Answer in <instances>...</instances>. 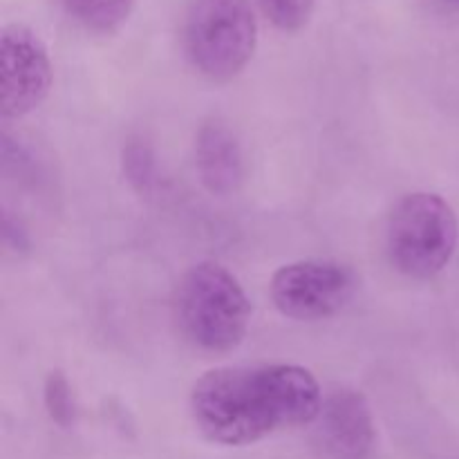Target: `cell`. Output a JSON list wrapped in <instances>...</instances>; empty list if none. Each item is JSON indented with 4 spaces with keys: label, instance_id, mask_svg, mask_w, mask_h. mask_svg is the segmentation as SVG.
<instances>
[{
    "label": "cell",
    "instance_id": "obj_1",
    "mask_svg": "<svg viewBox=\"0 0 459 459\" xmlns=\"http://www.w3.org/2000/svg\"><path fill=\"white\" fill-rule=\"evenodd\" d=\"M323 393L303 366H222L195 381L188 408L197 430L222 446H249L316 421Z\"/></svg>",
    "mask_w": 459,
    "mask_h": 459
},
{
    "label": "cell",
    "instance_id": "obj_2",
    "mask_svg": "<svg viewBox=\"0 0 459 459\" xmlns=\"http://www.w3.org/2000/svg\"><path fill=\"white\" fill-rule=\"evenodd\" d=\"M175 318L188 343L204 352H231L249 330L251 303L240 281L218 263L188 269L175 291Z\"/></svg>",
    "mask_w": 459,
    "mask_h": 459
},
{
    "label": "cell",
    "instance_id": "obj_3",
    "mask_svg": "<svg viewBox=\"0 0 459 459\" xmlns=\"http://www.w3.org/2000/svg\"><path fill=\"white\" fill-rule=\"evenodd\" d=\"M258 18L249 0H193L184 18V49L211 81H231L255 54Z\"/></svg>",
    "mask_w": 459,
    "mask_h": 459
},
{
    "label": "cell",
    "instance_id": "obj_4",
    "mask_svg": "<svg viewBox=\"0 0 459 459\" xmlns=\"http://www.w3.org/2000/svg\"><path fill=\"white\" fill-rule=\"evenodd\" d=\"M457 242V215L437 193H408L390 213L388 255L403 276H437L455 255Z\"/></svg>",
    "mask_w": 459,
    "mask_h": 459
},
{
    "label": "cell",
    "instance_id": "obj_5",
    "mask_svg": "<svg viewBox=\"0 0 459 459\" xmlns=\"http://www.w3.org/2000/svg\"><path fill=\"white\" fill-rule=\"evenodd\" d=\"M269 294L282 316L321 321L348 307L357 294V276L332 260H299L273 273Z\"/></svg>",
    "mask_w": 459,
    "mask_h": 459
},
{
    "label": "cell",
    "instance_id": "obj_6",
    "mask_svg": "<svg viewBox=\"0 0 459 459\" xmlns=\"http://www.w3.org/2000/svg\"><path fill=\"white\" fill-rule=\"evenodd\" d=\"M54 72L48 45L25 22L0 31V115L21 119L34 112L52 90Z\"/></svg>",
    "mask_w": 459,
    "mask_h": 459
},
{
    "label": "cell",
    "instance_id": "obj_7",
    "mask_svg": "<svg viewBox=\"0 0 459 459\" xmlns=\"http://www.w3.org/2000/svg\"><path fill=\"white\" fill-rule=\"evenodd\" d=\"M316 442L330 459H368L375 446V417L354 388H334L323 397Z\"/></svg>",
    "mask_w": 459,
    "mask_h": 459
},
{
    "label": "cell",
    "instance_id": "obj_8",
    "mask_svg": "<svg viewBox=\"0 0 459 459\" xmlns=\"http://www.w3.org/2000/svg\"><path fill=\"white\" fill-rule=\"evenodd\" d=\"M195 169L213 195H231L245 182V155L233 130L218 119L204 121L195 137Z\"/></svg>",
    "mask_w": 459,
    "mask_h": 459
},
{
    "label": "cell",
    "instance_id": "obj_9",
    "mask_svg": "<svg viewBox=\"0 0 459 459\" xmlns=\"http://www.w3.org/2000/svg\"><path fill=\"white\" fill-rule=\"evenodd\" d=\"M67 13L92 34H112L130 18L134 0H63Z\"/></svg>",
    "mask_w": 459,
    "mask_h": 459
},
{
    "label": "cell",
    "instance_id": "obj_10",
    "mask_svg": "<svg viewBox=\"0 0 459 459\" xmlns=\"http://www.w3.org/2000/svg\"><path fill=\"white\" fill-rule=\"evenodd\" d=\"M121 166L134 191L151 193L157 186V157L151 143L143 139H130L121 152Z\"/></svg>",
    "mask_w": 459,
    "mask_h": 459
},
{
    "label": "cell",
    "instance_id": "obj_11",
    "mask_svg": "<svg viewBox=\"0 0 459 459\" xmlns=\"http://www.w3.org/2000/svg\"><path fill=\"white\" fill-rule=\"evenodd\" d=\"M43 402L54 424L67 429V426H72L76 421V399L65 372H49L43 385Z\"/></svg>",
    "mask_w": 459,
    "mask_h": 459
},
{
    "label": "cell",
    "instance_id": "obj_12",
    "mask_svg": "<svg viewBox=\"0 0 459 459\" xmlns=\"http://www.w3.org/2000/svg\"><path fill=\"white\" fill-rule=\"evenodd\" d=\"M258 4L276 30L294 34L309 25L316 0H258Z\"/></svg>",
    "mask_w": 459,
    "mask_h": 459
},
{
    "label": "cell",
    "instance_id": "obj_13",
    "mask_svg": "<svg viewBox=\"0 0 459 459\" xmlns=\"http://www.w3.org/2000/svg\"><path fill=\"white\" fill-rule=\"evenodd\" d=\"M3 240L7 242V245L12 242L13 249H27V245H30V242H27L25 229L18 227V224L13 227L12 218H9L7 211L3 213Z\"/></svg>",
    "mask_w": 459,
    "mask_h": 459
},
{
    "label": "cell",
    "instance_id": "obj_14",
    "mask_svg": "<svg viewBox=\"0 0 459 459\" xmlns=\"http://www.w3.org/2000/svg\"><path fill=\"white\" fill-rule=\"evenodd\" d=\"M442 7H446L448 12H457L459 13V0H439Z\"/></svg>",
    "mask_w": 459,
    "mask_h": 459
}]
</instances>
